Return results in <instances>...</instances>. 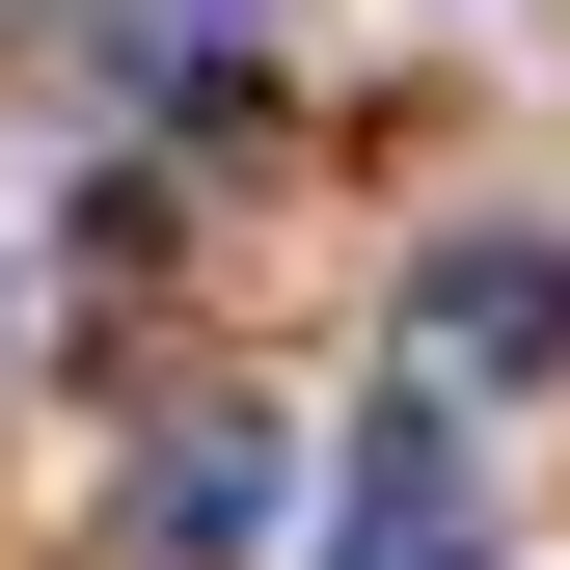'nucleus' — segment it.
I'll return each mask as SVG.
<instances>
[{
  "mask_svg": "<svg viewBox=\"0 0 570 570\" xmlns=\"http://www.w3.org/2000/svg\"><path fill=\"white\" fill-rule=\"evenodd\" d=\"M543 353H570V245L543 218H462L435 272H407V381H435V407L462 381H543Z\"/></svg>",
  "mask_w": 570,
  "mask_h": 570,
  "instance_id": "f257e3e1",
  "label": "nucleus"
},
{
  "mask_svg": "<svg viewBox=\"0 0 570 570\" xmlns=\"http://www.w3.org/2000/svg\"><path fill=\"white\" fill-rule=\"evenodd\" d=\"M272 489H299V435H272V407H164V435H136V570H245Z\"/></svg>",
  "mask_w": 570,
  "mask_h": 570,
  "instance_id": "f03ea898",
  "label": "nucleus"
},
{
  "mask_svg": "<svg viewBox=\"0 0 570 570\" xmlns=\"http://www.w3.org/2000/svg\"><path fill=\"white\" fill-rule=\"evenodd\" d=\"M326 570H462V407H435V381L353 435V517H326Z\"/></svg>",
  "mask_w": 570,
  "mask_h": 570,
  "instance_id": "7ed1b4c3",
  "label": "nucleus"
},
{
  "mask_svg": "<svg viewBox=\"0 0 570 570\" xmlns=\"http://www.w3.org/2000/svg\"><path fill=\"white\" fill-rule=\"evenodd\" d=\"M245 55V0H136V82H218Z\"/></svg>",
  "mask_w": 570,
  "mask_h": 570,
  "instance_id": "20e7f679",
  "label": "nucleus"
}]
</instances>
